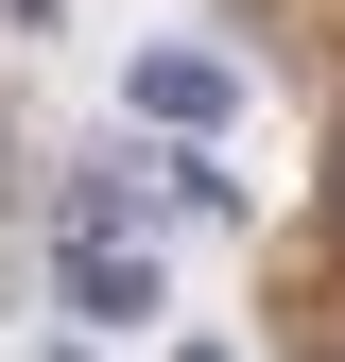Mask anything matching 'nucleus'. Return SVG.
<instances>
[{
	"label": "nucleus",
	"mask_w": 345,
	"mask_h": 362,
	"mask_svg": "<svg viewBox=\"0 0 345 362\" xmlns=\"http://www.w3.org/2000/svg\"><path fill=\"white\" fill-rule=\"evenodd\" d=\"M328 207H345V173H328Z\"/></svg>",
	"instance_id": "obj_4"
},
{
	"label": "nucleus",
	"mask_w": 345,
	"mask_h": 362,
	"mask_svg": "<svg viewBox=\"0 0 345 362\" xmlns=\"http://www.w3.org/2000/svg\"><path fill=\"white\" fill-rule=\"evenodd\" d=\"M121 104H139L156 139H225L242 86H225V52H139V69H121Z\"/></svg>",
	"instance_id": "obj_1"
},
{
	"label": "nucleus",
	"mask_w": 345,
	"mask_h": 362,
	"mask_svg": "<svg viewBox=\"0 0 345 362\" xmlns=\"http://www.w3.org/2000/svg\"><path fill=\"white\" fill-rule=\"evenodd\" d=\"M52 362H104V345H52Z\"/></svg>",
	"instance_id": "obj_3"
},
{
	"label": "nucleus",
	"mask_w": 345,
	"mask_h": 362,
	"mask_svg": "<svg viewBox=\"0 0 345 362\" xmlns=\"http://www.w3.org/2000/svg\"><path fill=\"white\" fill-rule=\"evenodd\" d=\"M52 276L86 328H156V242H52Z\"/></svg>",
	"instance_id": "obj_2"
}]
</instances>
